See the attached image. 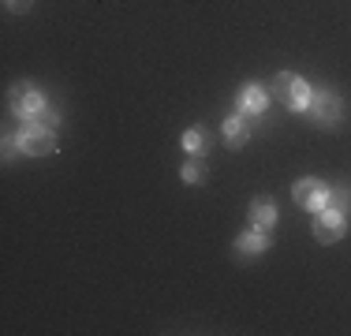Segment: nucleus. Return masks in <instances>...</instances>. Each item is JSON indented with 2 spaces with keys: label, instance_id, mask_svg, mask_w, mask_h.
Instances as JSON below:
<instances>
[{
  "label": "nucleus",
  "instance_id": "obj_1",
  "mask_svg": "<svg viewBox=\"0 0 351 336\" xmlns=\"http://www.w3.org/2000/svg\"><path fill=\"white\" fill-rule=\"evenodd\" d=\"M273 97L280 101L284 108H291V112H303V108H311V94L314 90L306 86L299 75H291V71H280L277 79H273Z\"/></svg>",
  "mask_w": 351,
  "mask_h": 336
},
{
  "label": "nucleus",
  "instance_id": "obj_2",
  "mask_svg": "<svg viewBox=\"0 0 351 336\" xmlns=\"http://www.w3.org/2000/svg\"><path fill=\"white\" fill-rule=\"evenodd\" d=\"M15 142H19V149H23L27 157H45V154H53V149H56V134H53V128H45V123H34V120H30L27 128L19 131V139H15Z\"/></svg>",
  "mask_w": 351,
  "mask_h": 336
},
{
  "label": "nucleus",
  "instance_id": "obj_3",
  "mask_svg": "<svg viewBox=\"0 0 351 336\" xmlns=\"http://www.w3.org/2000/svg\"><path fill=\"white\" fill-rule=\"evenodd\" d=\"M311 112L317 128H337L340 123V97L332 90H314L311 94Z\"/></svg>",
  "mask_w": 351,
  "mask_h": 336
},
{
  "label": "nucleus",
  "instance_id": "obj_4",
  "mask_svg": "<svg viewBox=\"0 0 351 336\" xmlns=\"http://www.w3.org/2000/svg\"><path fill=\"white\" fill-rule=\"evenodd\" d=\"M8 105H12V112H15V116H23V120H34L41 108H45V97H41V90H34L30 82H23V86H15V90H12Z\"/></svg>",
  "mask_w": 351,
  "mask_h": 336
},
{
  "label": "nucleus",
  "instance_id": "obj_5",
  "mask_svg": "<svg viewBox=\"0 0 351 336\" xmlns=\"http://www.w3.org/2000/svg\"><path fill=\"white\" fill-rule=\"evenodd\" d=\"M291 195H295V202H299L303 209H311V213H322L325 202H329V187H325L322 180H299Z\"/></svg>",
  "mask_w": 351,
  "mask_h": 336
},
{
  "label": "nucleus",
  "instance_id": "obj_6",
  "mask_svg": "<svg viewBox=\"0 0 351 336\" xmlns=\"http://www.w3.org/2000/svg\"><path fill=\"white\" fill-rule=\"evenodd\" d=\"M348 228V221H344V213H337V209H322V213H314V235L322 243H337L340 235H344Z\"/></svg>",
  "mask_w": 351,
  "mask_h": 336
},
{
  "label": "nucleus",
  "instance_id": "obj_7",
  "mask_svg": "<svg viewBox=\"0 0 351 336\" xmlns=\"http://www.w3.org/2000/svg\"><path fill=\"white\" fill-rule=\"evenodd\" d=\"M273 221H277V206H273V198H254L250 202V228L269 232Z\"/></svg>",
  "mask_w": 351,
  "mask_h": 336
},
{
  "label": "nucleus",
  "instance_id": "obj_8",
  "mask_svg": "<svg viewBox=\"0 0 351 336\" xmlns=\"http://www.w3.org/2000/svg\"><path fill=\"white\" fill-rule=\"evenodd\" d=\"M265 105H269V94H265L258 82H247L243 86V94H239V108H243L247 116H262L265 112Z\"/></svg>",
  "mask_w": 351,
  "mask_h": 336
},
{
  "label": "nucleus",
  "instance_id": "obj_9",
  "mask_svg": "<svg viewBox=\"0 0 351 336\" xmlns=\"http://www.w3.org/2000/svg\"><path fill=\"white\" fill-rule=\"evenodd\" d=\"M224 139H228L232 142V146H243V142L250 139V128H247V120H243V116H239V112H232L228 116V120H224Z\"/></svg>",
  "mask_w": 351,
  "mask_h": 336
},
{
  "label": "nucleus",
  "instance_id": "obj_10",
  "mask_svg": "<svg viewBox=\"0 0 351 336\" xmlns=\"http://www.w3.org/2000/svg\"><path fill=\"white\" fill-rule=\"evenodd\" d=\"M236 247H239V254H262V250H269V235L254 228V232L239 235V243H236Z\"/></svg>",
  "mask_w": 351,
  "mask_h": 336
},
{
  "label": "nucleus",
  "instance_id": "obj_11",
  "mask_svg": "<svg viewBox=\"0 0 351 336\" xmlns=\"http://www.w3.org/2000/svg\"><path fill=\"white\" fill-rule=\"evenodd\" d=\"M206 146H210V134H206L202 128H191L187 134H183V149H187L191 157H202Z\"/></svg>",
  "mask_w": 351,
  "mask_h": 336
},
{
  "label": "nucleus",
  "instance_id": "obj_12",
  "mask_svg": "<svg viewBox=\"0 0 351 336\" xmlns=\"http://www.w3.org/2000/svg\"><path fill=\"white\" fill-rule=\"evenodd\" d=\"M325 209H337V213H348V209H351V191H348V187L329 191V202H325Z\"/></svg>",
  "mask_w": 351,
  "mask_h": 336
},
{
  "label": "nucleus",
  "instance_id": "obj_13",
  "mask_svg": "<svg viewBox=\"0 0 351 336\" xmlns=\"http://www.w3.org/2000/svg\"><path fill=\"white\" fill-rule=\"evenodd\" d=\"M180 176H183V183H202V180H206V165L198 161V157H191V161L183 165Z\"/></svg>",
  "mask_w": 351,
  "mask_h": 336
},
{
  "label": "nucleus",
  "instance_id": "obj_14",
  "mask_svg": "<svg viewBox=\"0 0 351 336\" xmlns=\"http://www.w3.org/2000/svg\"><path fill=\"white\" fill-rule=\"evenodd\" d=\"M30 4H34V0H4V8H8V12H27Z\"/></svg>",
  "mask_w": 351,
  "mask_h": 336
}]
</instances>
